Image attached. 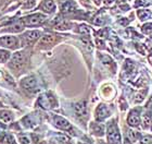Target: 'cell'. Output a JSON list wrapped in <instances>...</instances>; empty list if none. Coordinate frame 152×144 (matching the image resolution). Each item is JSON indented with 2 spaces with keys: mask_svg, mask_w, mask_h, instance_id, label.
<instances>
[{
  "mask_svg": "<svg viewBox=\"0 0 152 144\" xmlns=\"http://www.w3.org/2000/svg\"><path fill=\"white\" fill-rule=\"evenodd\" d=\"M26 61H27V56L25 51H16L11 57L9 68L13 71H21L26 64Z\"/></svg>",
  "mask_w": 152,
  "mask_h": 144,
  "instance_id": "cell-1",
  "label": "cell"
},
{
  "mask_svg": "<svg viewBox=\"0 0 152 144\" xmlns=\"http://www.w3.org/2000/svg\"><path fill=\"white\" fill-rule=\"evenodd\" d=\"M116 120L113 119L108 123L107 127V139L109 144H121V133L118 131Z\"/></svg>",
  "mask_w": 152,
  "mask_h": 144,
  "instance_id": "cell-2",
  "label": "cell"
},
{
  "mask_svg": "<svg viewBox=\"0 0 152 144\" xmlns=\"http://www.w3.org/2000/svg\"><path fill=\"white\" fill-rule=\"evenodd\" d=\"M38 104L40 107L44 109H49L52 107H57L58 103L54 98L53 95H51V93H46L40 95V97L38 98Z\"/></svg>",
  "mask_w": 152,
  "mask_h": 144,
  "instance_id": "cell-3",
  "label": "cell"
},
{
  "mask_svg": "<svg viewBox=\"0 0 152 144\" xmlns=\"http://www.w3.org/2000/svg\"><path fill=\"white\" fill-rule=\"evenodd\" d=\"M46 21V16L41 14V13H35L32 16H28L23 19V22L26 26H36L40 25L41 23Z\"/></svg>",
  "mask_w": 152,
  "mask_h": 144,
  "instance_id": "cell-4",
  "label": "cell"
},
{
  "mask_svg": "<svg viewBox=\"0 0 152 144\" xmlns=\"http://www.w3.org/2000/svg\"><path fill=\"white\" fill-rule=\"evenodd\" d=\"M41 35V32L38 30H34V31H28V32L24 33L21 36V46L28 45L31 43H34L35 41H37Z\"/></svg>",
  "mask_w": 152,
  "mask_h": 144,
  "instance_id": "cell-5",
  "label": "cell"
},
{
  "mask_svg": "<svg viewBox=\"0 0 152 144\" xmlns=\"http://www.w3.org/2000/svg\"><path fill=\"white\" fill-rule=\"evenodd\" d=\"M52 122L60 130H63V131H73V127L70 123V121L66 120L65 118H63V117H61V116H58V115L53 116L52 117Z\"/></svg>",
  "mask_w": 152,
  "mask_h": 144,
  "instance_id": "cell-6",
  "label": "cell"
},
{
  "mask_svg": "<svg viewBox=\"0 0 152 144\" xmlns=\"http://www.w3.org/2000/svg\"><path fill=\"white\" fill-rule=\"evenodd\" d=\"M0 46L9 49H16L19 47V39L14 36H3L0 37Z\"/></svg>",
  "mask_w": 152,
  "mask_h": 144,
  "instance_id": "cell-7",
  "label": "cell"
},
{
  "mask_svg": "<svg viewBox=\"0 0 152 144\" xmlns=\"http://www.w3.org/2000/svg\"><path fill=\"white\" fill-rule=\"evenodd\" d=\"M21 85L24 90L28 91V92H35L37 90V80H36L35 77L29 75V77L24 78L21 81Z\"/></svg>",
  "mask_w": 152,
  "mask_h": 144,
  "instance_id": "cell-8",
  "label": "cell"
},
{
  "mask_svg": "<svg viewBox=\"0 0 152 144\" xmlns=\"http://www.w3.org/2000/svg\"><path fill=\"white\" fill-rule=\"evenodd\" d=\"M140 112L139 109H134L129 112L127 117V123L133 127V128H138L140 126Z\"/></svg>",
  "mask_w": 152,
  "mask_h": 144,
  "instance_id": "cell-9",
  "label": "cell"
},
{
  "mask_svg": "<svg viewBox=\"0 0 152 144\" xmlns=\"http://www.w3.org/2000/svg\"><path fill=\"white\" fill-rule=\"evenodd\" d=\"M74 112H75L76 116H78V117H86L88 114V106H87L86 100L76 103L74 106Z\"/></svg>",
  "mask_w": 152,
  "mask_h": 144,
  "instance_id": "cell-10",
  "label": "cell"
},
{
  "mask_svg": "<svg viewBox=\"0 0 152 144\" xmlns=\"http://www.w3.org/2000/svg\"><path fill=\"white\" fill-rule=\"evenodd\" d=\"M109 116H110V110L105 105L101 104V105H99L97 107V109H96V119L98 121L104 120V119L108 118Z\"/></svg>",
  "mask_w": 152,
  "mask_h": 144,
  "instance_id": "cell-11",
  "label": "cell"
},
{
  "mask_svg": "<svg viewBox=\"0 0 152 144\" xmlns=\"http://www.w3.org/2000/svg\"><path fill=\"white\" fill-rule=\"evenodd\" d=\"M57 38H56V36L51 35V34H47V35L42 36L38 43V47L40 48H47L49 46H52L56 43Z\"/></svg>",
  "mask_w": 152,
  "mask_h": 144,
  "instance_id": "cell-12",
  "label": "cell"
},
{
  "mask_svg": "<svg viewBox=\"0 0 152 144\" xmlns=\"http://www.w3.org/2000/svg\"><path fill=\"white\" fill-rule=\"evenodd\" d=\"M40 9L46 13H52L56 11V3L53 0H45L40 4Z\"/></svg>",
  "mask_w": 152,
  "mask_h": 144,
  "instance_id": "cell-13",
  "label": "cell"
},
{
  "mask_svg": "<svg viewBox=\"0 0 152 144\" xmlns=\"http://www.w3.org/2000/svg\"><path fill=\"white\" fill-rule=\"evenodd\" d=\"M13 120V114L9 110H0V121L9 123Z\"/></svg>",
  "mask_w": 152,
  "mask_h": 144,
  "instance_id": "cell-14",
  "label": "cell"
},
{
  "mask_svg": "<svg viewBox=\"0 0 152 144\" xmlns=\"http://www.w3.org/2000/svg\"><path fill=\"white\" fill-rule=\"evenodd\" d=\"M90 129H91V132L94 134L99 135V137L103 135V133H104V129H103V127L100 123H92Z\"/></svg>",
  "mask_w": 152,
  "mask_h": 144,
  "instance_id": "cell-15",
  "label": "cell"
},
{
  "mask_svg": "<svg viewBox=\"0 0 152 144\" xmlns=\"http://www.w3.org/2000/svg\"><path fill=\"white\" fill-rule=\"evenodd\" d=\"M140 138H141V134H140L138 131H136V130L130 129L129 131H128V139H129L133 143H134V142H137Z\"/></svg>",
  "mask_w": 152,
  "mask_h": 144,
  "instance_id": "cell-16",
  "label": "cell"
},
{
  "mask_svg": "<svg viewBox=\"0 0 152 144\" xmlns=\"http://www.w3.org/2000/svg\"><path fill=\"white\" fill-rule=\"evenodd\" d=\"M11 58V54L10 51L6 50V49H0V64H4Z\"/></svg>",
  "mask_w": 152,
  "mask_h": 144,
  "instance_id": "cell-17",
  "label": "cell"
},
{
  "mask_svg": "<svg viewBox=\"0 0 152 144\" xmlns=\"http://www.w3.org/2000/svg\"><path fill=\"white\" fill-rule=\"evenodd\" d=\"M137 14H138V18H139L140 20H148L150 16H151V12H150L148 9L139 10V11L137 12Z\"/></svg>",
  "mask_w": 152,
  "mask_h": 144,
  "instance_id": "cell-18",
  "label": "cell"
},
{
  "mask_svg": "<svg viewBox=\"0 0 152 144\" xmlns=\"http://www.w3.org/2000/svg\"><path fill=\"white\" fill-rule=\"evenodd\" d=\"M20 144H32V138L28 134H21L18 137Z\"/></svg>",
  "mask_w": 152,
  "mask_h": 144,
  "instance_id": "cell-19",
  "label": "cell"
},
{
  "mask_svg": "<svg viewBox=\"0 0 152 144\" xmlns=\"http://www.w3.org/2000/svg\"><path fill=\"white\" fill-rule=\"evenodd\" d=\"M69 29H71V23L67 22V21H61L58 24H56V30L63 31V30H69Z\"/></svg>",
  "mask_w": 152,
  "mask_h": 144,
  "instance_id": "cell-20",
  "label": "cell"
},
{
  "mask_svg": "<svg viewBox=\"0 0 152 144\" xmlns=\"http://www.w3.org/2000/svg\"><path fill=\"white\" fill-rule=\"evenodd\" d=\"M138 144H152V137L151 135H145V137H141Z\"/></svg>",
  "mask_w": 152,
  "mask_h": 144,
  "instance_id": "cell-21",
  "label": "cell"
},
{
  "mask_svg": "<svg viewBox=\"0 0 152 144\" xmlns=\"http://www.w3.org/2000/svg\"><path fill=\"white\" fill-rule=\"evenodd\" d=\"M78 33H80V34H84V35H89V33H90V30H89L88 26L79 25L78 26Z\"/></svg>",
  "mask_w": 152,
  "mask_h": 144,
  "instance_id": "cell-22",
  "label": "cell"
},
{
  "mask_svg": "<svg viewBox=\"0 0 152 144\" xmlns=\"http://www.w3.org/2000/svg\"><path fill=\"white\" fill-rule=\"evenodd\" d=\"M145 99V94L143 93H139L137 94L136 96H135V98H134V103H136V104H138V103H141Z\"/></svg>",
  "mask_w": 152,
  "mask_h": 144,
  "instance_id": "cell-23",
  "label": "cell"
},
{
  "mask_svg": "<svg viewBox=\"0 0 152 144\" xmlns=\"http://www.w3.org/2000/svg\"><path fill=\"white\" fill-rule=\"evenodd\" d=\"M142 32H145V33L152 32V23H149V24H145V25L142 26Z\"/></svg>",
  "mask_w": 152,
  "mask_h": 144,
  "instance_id": "cell-24",
  "label": "cell"
},
{
  "mask_svg": "<svg viewBox=\"0 0 152 144\" xmlns=\"http://www.w3.org/2000/svg\"><path fill=\"white\" fill-rule=\"evenodd\" d=\"M94 23H95L96 25H102V24L104 23V21H103V19H102V18L98 16V18H96V19L94 20Z\"/></svg>",
  "mask_w": 152,
  "mask_h": 144,
  "instance_id": "cell-25",
  "label": "cell"
},
{
  "mask_svg": "<svg viewBox=\"0 0 152 144\" xmlns=\"http://www.w3.org/2000/svg\"><path fill=\"white\" fill-rule=\"evenodd\" d=\"M115 1H116V0H105V3H107L108 6H112Z\"/></svg>",
  "mask_w": 152,
  "mask_h": 144,
  "instance_id": "cell-26",
  "label": "cell"
},
{
  "mask_svg": "<svg viewBox=\"0 0 152 144\" xmlns=\"http://www.w3.org/2000/svg\"><path fill=\"white\" fill-rule=\"evenodd\" d=\"M124 144H133V142L130 141L129 139H128V137H127V138H125V140H124Z\"/></svg>",
  "mask_w": 152,
  "mask_h": 144,
  "instance_id": "cell-27",
  "label": "cell"
},
{
  "mask_svg": "<svg viewBox=\"0 0 152 144\" xmlns=\"http://www.w3.org/2000/svg\"><path fill=\"white\" fill-rule=\"evenodd\" d=\"M19 1H21V2H27V1H29V0H19Z\"/></svg>",
  "mask_w": 152,
  "mask_h": 144,
  "instance_id": "cell-28",
  "label": "cell"
},
{
  "mask_svg": "<svg viewBox=\"0 0 152 144\" xmlns=\"http://www.w3.org/2000/svg\"><path fill=\"white\" fill-rule=\"evenodd\" d=\"M84 1H88V0H84ZM89 1H90V0H89Z\"/></svg>",
  "mask_w": 152,
  "mask_h": 144,
  "instance_id": "cell-29",
  "label": "cell"
},
{
  "mask_svg": "<svg viewBox=\"0 0 152 144\" xmlns=\"http://www.w3.org/2000/svg\"><path fill=\"white\" fill-rule=\"evenodd\" d=\"M13 144H16V143H15V142H13Z\"/></svg>",
  "mask_w": 152,
  "mask_h": 144,
  "instance_id": "cell-30",
  "label": "cell"
}]
</instances>
